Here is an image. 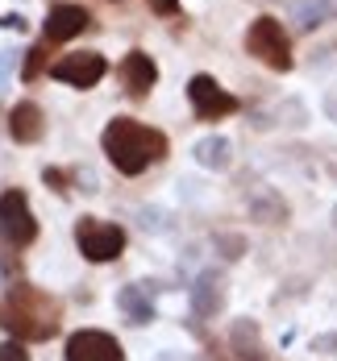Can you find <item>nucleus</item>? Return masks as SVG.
I'll use <instances>...</instances> for the list:
<instances>
[{"mask_svg": "<svg viewBox=\"0 0 337 361\" xmlns=\"http://www.w3.org/2000/svg\"><path fill=\"white\" fill-rule=\"evenodd\" d=\"M229 345H233V353L242 361H271L266 357V349H262V336H259V324L254 320H233L229 324Z\"/></svg>", "mask_w": 337, "mask_h": 361, "instance_id": "nucleus-14", "label": "nucleus"}, {"mask_svg": "<svg viewBox=\"0 0 337 361\" xmlns=\"http://www.w3.org/2000/svg\"><path fill=\"white\" fill-rule=\"evenodd\" d=\"M42 129H46V116H42V109H37L34 100H21L17 109L8 112V133H13L17 145L42 142Z\"/></svg>", "mask_w": 337, "mask_h": 361, "instance_id": "nucleus-11", "label": "nucleus"}, {"mask_svg": "<svg viewBox=\"0 0 337 361\" xmlns=\"http://www.w3.org/2000/svg\"><path fill=\"white\" fill-rule=\"evenodd\" d=\"M109 71V63L100 59V54H92V50H75V54H63L54 67H50V79H59V83H67V87H96L100 79Z\"/></svg>", "mask_w": 337, "mask_h": 361, "instance_id": "nucleus-6", "label": "nucleus"}, {"mask_svg": "<svg viewBox=\"0 0 337 361\" xmlns=\"http://www.w3.org/2000/svg\"><path fill=\"white\" fill-rule=\"evenodd\" d=\"M13 54H0V96H4V87H8V79H13Z\"/></svg>", "mask_w": 337, "mask_h": 361, "instance_id": "nucleus-23", "label": "nucleus"}, {"mask_svg": "<svg viewBox=\"0 0 337 361\" xmlns=\"http://www.w3.org/2000/svg\"><path fill=\"white\" fill-rule=\"evenodd\" d=\"M88 25V13L79 8V4H67V0H59V4H50V13H46V25H42V42L46 46H59V42H71L79 30Z\"/></svg>", "mask_w": 337, "mask_h": 361, "instance_id": "nucleus-9", "label": "nucleus"}, {"mask_svg": "<svg viewBox=\"0 0 337 361\" xmlns=\"http://www.w3.org/2000/svg\"><path fill=\"white\" fill-rule=\"evenodd\" d=\"M0 25H4V30H17V34H21V30H25V17H0Z\"/></svg>", "mask_w": 337, "mask_h": 361, "instance_id": "nucleus-24", "label": "nucleus"}, {"mask_svg": "<svg viewBox=\"0 0 337 361\" xmlns=\"http://www.w3.org/2000/svg\"><path fill=\"white\" fill-rule=\"evenodd\" d=\"M121 83H125V92H129L134 100L150 96V87L158 83V67H154V59L142 54V50H129V54L121 59Z\"/></svg>", "mask_w": 337, "mask_h": 361, "instance_id": "nucleus-10", "label": "nucleus"}, {"mask_svg": "<svg viewBox=\"0 0 337 361\" xmlns=\"http://www.w3.org/2000/svg\"><path fill=\"white\" fill-rule=\"evenodd\" d=\"M217 307H221V274L217 270H200L196 283H191V316L208 320Z\"/></svg>", "mask_w": 337, "mask_h": 361, "instance_id": "nucleus-12", "label": "nucleus"}, {"mask_svg": "<svg viewBox=\"0 0 337 361\" xmlns=\"http://www.w3.org/2000/svg\"><path fill=\"white\" fill-rule=\"evenodd\" d=\"M191 154H196V162L204 171H225L229 158H233V145H229V137H200Z\"/></svg>", "mask_w": 337, "mask_h": 361, "instance_id": "nucleus-16", "label": "nucleus"}, {"mask_svg": "<svg viewBox=\"0 0 337 361\" xmlns=\"http://www.w3.org/2000/svg\"><path fill=\"white\" fill-rule=\"evenodd\" d=\"M333 224H337V212H333Z\"/></svg>", "mask_w": 337, "mask_h": 361, "instance_id": "nucleus-28", "label": "nucleus"}, {"mask_svg": "<svg viewBox=\"0 0 337 361\" xmlns=\"http://www.w3.org/2000/svg\"><path fill=\"white\" fill-rule=\"evenodd\" d=\"M0 361H30V349L21 341H4L0 345Z\"/></svg>", "mask_w": 337, "mask_h": 361, "instance_id": "nucleus-20", "label": "nucleus"}, {"mask_svg": "<svg viewBox=\"0 0 337 361\" xmlns=\"http://www.w3.org/2000/svg\"><path fill=\"white\" fill-rule=\"evenodd\" d=\"M67 361H125L117 336L100 332V328H79L67 336V349H63Z\"/></svg>", "mask_w": 337, "mask_h": 361, "instance_id": "nucleus-8", "label": "nucleus"}, {"mask_svg": "<svg viewBox=\"0 0 337 361\" xmlns=\"http://www.w3.org/2000/svg\"><path fill=\"white\" fill-rule=\"evenodd\" d=\"M246 50H250L259 63H266L271 71H292V42H288L283 25H279L275 17H259V21L250 25Z\"/></svg>", "mask_w": 337, "mask_h": 361, "instance_id": "nucleus-4", "label": "nucleus"}, {"mask_svg": "<svg viewBox=\"0 0 337 361\" xmlns=\"http://www.w3.org/2000/svg\"><path fill=\"white\" fill-rule=\"evenodd\" d=\"M204 361H217V357H204Z\"/></svg>", "mask_w": 337, "mask_h": 361, "instance_id": "nucleus-27", "label": "nucleus"}, {"mask_svg": "<svg viewBox=\"0 0 337 361\" xmlns=\"http://www.w3.org/2000/svg\"><path fill=\"white\" fill-rule=\"evenodd\" d=\"M34 237H37V220H34V212H30L25 191H21V187H8V191L0 195V241L25 250Z\"/></svg>", "mask_w": 337, "mask_h": 361, "instance_id": "nucleus-5", "label": "nucleus"}, {"mask_svg": "<svg viewBox=\"0 0 337 361\" xmlns=\"http://www.w3.org/2000/svg\"><path fill=\"white\" fill-rule=\"evenodd\" d=\"M250 220H259V224H279V220H288L283 195L271 191V187H259V191L250 195Z\"/></svg>", "mask_w": 337, "mask_h": 361, "instance_id": "nucleus-15", "label": "nucleus"}, {"mask_svg": "<svg viewBox=\"0 0 337 361\" xmlns=\"http://www.w3.org/2000/svg\"><path fill=\"white\" fill-rule=\"evenodd\" d=\"M325 116H329V121H337V92H329V96H325Z\"/></svg>", "mask_w": 337, "mask_h": 361, "instance_id": "nucleus-25", "label": "nucleus"}, {"mask_svg": "<svg viewBox=\"0 0 337 361\" xmlns=\"http://www.w3.org/2000/svg\"><path fill=\"white\" fill-rule=\"evenodd\" d=\"M0 324L13 341H46L59 328V307L37 287H13L8 299H0Z\"/></svg>", "mask_w": 337, "mask_h": 361, "instance_id": "nucleus-2", "label": "nucleus"}, {"mask_svg": "<svg viewBox=\"0 0 337 361\" xmlns=\"http://www.w3.org/2000/svg\"><path fill=\"white\" fill-rule=\"evenodd\" d=\"M75 245L88 262H112L125 253V228L112 220H92L79 216L75 220Z\"/></svg>", "mask_w": 337, "mask_h": 361, "instance_id": "nucleus-3", "label": "nucleus"}, {"mask_svg": "<svg viewBox=\"0 0 337 361\" xmlns=\"http://www.w3.org/2000/svg\"><path fill=\"white\" fill-rule=\"evenodd\" d=\"M187 100H191V109H196L200 121H221V116H233V112H237V100H233L225 87H217L213 75H191Z\"/></svg>", "mask_w": 337, "mask_h": 361, "instance_id": "nucleus-7", "label": "nucleus"}, {"mask_svg": "<svg viewBox=\"0 0 337 361\" xmlns=\"http://www.w3.org/2000/svg\"><path fill=\"white\" fill-rule=\"evenodd\" d=\"M100 145H105V158L117 166V175H125V179H138L150 162H158L167 154V137L158 129H146L142 121H129V116L109 121Z\"/></svg>", "mask_w": 337, "mask_h": 361, "instance_id": "nucleus-1", "label": "nucleus"}, {"mask_svg": "<svg viewBox=\"0 0 337 361\" xmlns=\"http://www.w3.org/2000/svg\"><path fill=\"white\" fill-rule=\"evenodd\" d=\"M292 17H296L300 30H317V25H325L333 17V0H296Z\"/></svg>", "mask_w": 337, "mask_h": 361, "instance_id": "nucleus-17", "label": "nucleus"}, {"mask_svg": "<svg viewBox=\"0 0 337 361\" xmlns=\"http://www.w3.org/2000/svg\"><path fill=\"white\" fill-rule=\"evenodd\" d=\"M154 13H175V0H154Z\"/></svg>", "mask_w": 337, "mask_h": 361, "instance_id": "nucleus-26", "label": "nucleus"}, {"mask_svg": "<svg viewBox=\"0 0 337 361\" xmlns=\"http://www.w3.org/2000/svg\"><path fill=\"white\" fill-rule=\"evenodd\" d=\"M42 179H46V187H54V191H67V179H63V171H54V166H46V171H42Z\"/></svg>", "mask_w": 337, "mask_h": 361, "instance_id": "nucleus-22", "label": "nucleus"}, {"mask_svg": "<svg viewBox=\"0 0 337 361\" xmlns=\"http://www.w3.org/2000/svg\"><path fill=\"white\" fill-rule=\"evenodd\" d=\"M117 307H121V316L129 324H150L158 316L154 312V299H150V287H142V283H129V287L117 290Z\"/></svg>", "mask_w": 337, "mask_h": 361, "instance_id": "nucleus-13", "label": "nucleus"}, {"mask_svg": "<svg viewBox=\"0 0 337 361\" xmlns=\"http://www.w3.org/2000/svg\"><path fill=\"white\" fill-rule=\"evenodd\" d=\"M312 353H337V332H321L312 341Z\"/></svg>", "mask_w": 337, "mask_h": 361, "instance_id": "nucleus-21", "label": "nucleus"}, {"mask_svg": "<svg viewBox=\"0 0 337 361\" xmlns=\"http://www.w3.org/2000/svg\"><path fill=\"white\" fill-rule=\"evenodd\" d=\"M46 50H50V46L42 42V46H34V50L25 54V71H21V79H25V83H34L37 75H42V63H46Z\"/></svg>", "mask_w": 337, "mask_h": 361, "instance_id": "nucleus-18", "label": "nucleus"}, {"mask_svg": "<svg viewBox=\"0 0 337 361\" xmlns=\"http://www.w3.org/2000/svg\"><path fill=\"white\" fill-rule=\"evenodd\" d=\"M213 241H217V250H221L225 257H229V262H233V257H242V253H246V241H242V237H237V233H221V237H213Z\"/></svg>", "mask_w": 337, "mask_h": 361, "instance_id": "nucleus-19", "label": "nucleus"}]
</instances>
